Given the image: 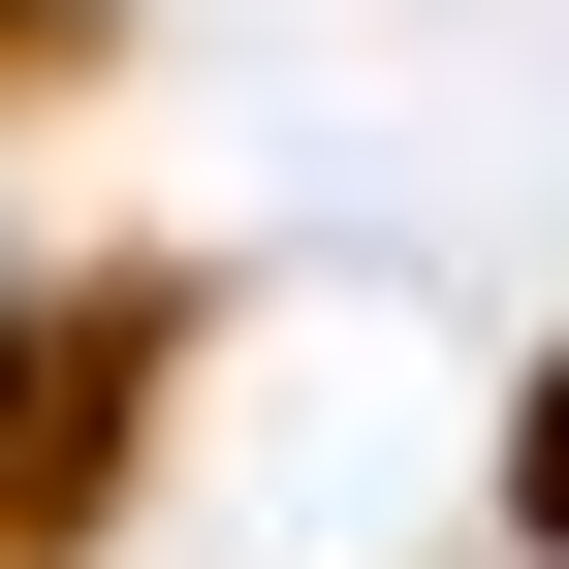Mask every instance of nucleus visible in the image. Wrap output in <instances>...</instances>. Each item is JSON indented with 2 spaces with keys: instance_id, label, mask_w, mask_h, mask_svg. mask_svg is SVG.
I'll return each instance as SVG.
<instances>
[{
  "instance_id": "1",
  "label": "nucleus",
  "mask_w": 569,
  "mask_h": 569,
  "mask_svg": "<svg viewBox=\"0 0 569 569\" xmlns=\"http://www.w3.org/2000/svg\"><path fill=\"white\" fill-rule=\"evenodd\" d=\"M159 380H190V284H127V253L0 284V569H96V538H127Z\"/></svg>"
},
{
  "instance_id": "2",
  "label": "nucleus",
  "mask_w": 569,
  "mask_h": 569,
  "mask_svg": "<svg viewBox=\"0 0 569 569\" xmlns=\"http://www.w3.org/2000/svg\"><path fill=\"white\" fill-rule=\"evenodd\" d=\"M127 63V0H0V96H96Z\"/></svg>"
},
{
  "instance_id": "3",
  "label": "nucleus",
  "mask_w": 569,
  "mask_h": 569,
  "mask_svg": "<svg viewBox=\"0 0 569 569\" xmlns=\"http://www.w3.org/2000/svg\"><path fill=\"white\" fill-rule=\"evenodd\" d=\"M507 507H538V538H569V348H538V411H507Z\"/></svg>"
}]
</instances>
